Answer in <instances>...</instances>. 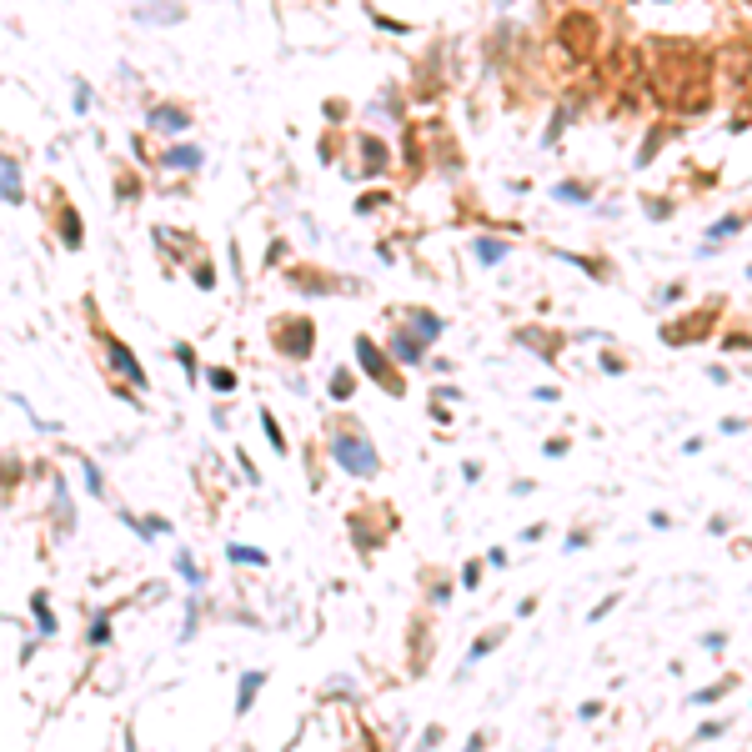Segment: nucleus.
<instances>
[{"label": "nucleus", "mask_w": 752, "mask_h": 752, "mask_svg": "<svg viewBox=\"0 0 752 752\" xmlns=\"http://www.w3.org/2000/svg\"><path fill=\"white\" fill-rule=\"evenodd\" d=\"M562 46L572 56H592L597 51V21L592 16H567L562 21Z\"/></svg>", "instance_id": "obj_1"}, {"label": "nucleus", "mask_w": 752, "mask_h": 752, "mask_svg": "<svg viewBox=\"0 0 752 752\" xmlns=\"http://www.w3.org/2000/svg\"><path fill=\"white\" fill-rule=\"evenodd\" d=\"M331 392H336V397H346V392H351V376H346V371H336V376H331Z\"/></svg>", "instance_id": "obj_5"}, {"label": "nucleus", "mask_w": 752, "mask_h": 752, "mask_svg": "<svg viewBox=\"0 0 752 752\" xmlns=\"http://www.w3.org/2000/svg\"><path fill=\"white\" fill-rule=\"evenodd\" d=\"M361 361H366V371H371V376H382V382H387V387H397V382H392V376H387V361H382V356H376V346H371V341H361Z\"/></svg>", "instance_id": "obj_3"}, {"label": "nucleus", "mask_w": 752, "mask_h": 752, "mask_svg": "<svg viewBox=\"0 0 752 752\" xmlns=\"http://www.w3.org/2000/svg\"><path fill=\"white\" fill-rule=\"evenodd\" d=\"M336 462L341 467H351V472H376V452L361 442V437H336Z\"/></svg>", "instance_id": "obj_2"}, {"label": "nucleus", "mask_w": 752, "mask_h": 752, "mask_svg": "<svg viewBox=\"0 0 752 752\" xmlns=\"http://www.w3.org/2000/svg\"><path fill=\"white\" fill-rule=\"evenodd\" d=\"M6 201H21V176H16V161L6 156Z\"/></svg>", "instance_id": "obj_4"}]
</instances>
